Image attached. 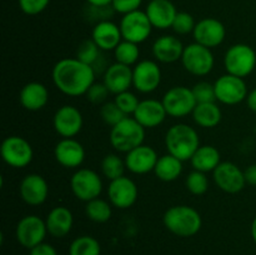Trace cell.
Returning <instances> with one entry per match:
<instances>
[{
  "instance_id": "1",
  "label": "cell",
  "mask_w": 256,
  "mask_h": 255,
  "mask_svg": "<svg viewBox=\"0 0 256 255\" xmlns=\"http://www.w3.org/2000/svg\"><path fill=\"white\" fill-rule=\"evenodd\" d=\"M52 82L59 92L68 96L85 95L95 82V70L92 65L76 58H64L54 65L52 72Z\"/></svg>"
},
{
  "instance_id": "2",
  "label": "cell",
  "mask_w": 256,
  "mask_h": 255,
  "mask_svg": "<svg viewBox=\"0 0 256 255\" xmlns=\"http://www.w3.org/2000/svg\"><path fill=\"white\" fill-rule=\"evenodd\" d=\"M162 222L172 234L180 238L194 236L202 226L200 212L189 205H174L169 208L162 216Z\"/></svg>"
},
{
  "instance_id": "3",
  "label": "cell",
  "mask_w": 256,
  "mask_h": 255,
  "mask_svg": "<svg viewBox=\"0 0 256 255\" xmlns=\"http://www.w3.org/2000/svg\"><path fill=\"white\" fill-rule=\"evenodd\" d=\"M165 146L169 154L182 162H188L200 146L199 134L190 125L179 122L169 128L165 134Z\"/></svg>"
},
{
  "instance_id": "4",
  "label": "cell",
  "mask_w": 256,
  "mask_h": 255,
  "mask_svg": "<svg viewBox=\"0 0 256 255\" xmlns=\"http://www.w3.org/2000/svg\"><path fill=\"white\" fill-rule=\"evenodd\" d=\"M110 144L116 152H129L144 144L145 128L134 118L126 116L110 129Z\"/></svg>"
},
{
  "instance_id": "5",
  "label": "cell",
  "mask_w": 256,
  "mask_h": 255,
  "mask_svg": "<svg viewBox=\"0 0 256 255\" xmlns=\"http://www.w3.org/2000/svg\"><path fill=\"white\" fill-rule=\"evenodd\" d=\"M224 66L228 74L246 78L256 68V52L250 45L235 44L226 50Z\"/></svg>"
},
{
  "instance_id": "6",
  "label": "cell",
  "mask_w": 256,
  "mask_h": 255,
  "mask_svg": "<svg viewBox=\"0 0 256 255\" xmlns=\"http://www.w3.org/2000/svg\"><path fill=\"white\" fill-rule=\"evenodd\" d=\"M182 64L184 69L192 75L205 76L214 68L215 58L212 49L198 42H192L184 48Z\"/></svg>"
},
{
  "instance_id": "7",
  "label": "cell",
  "mask_w": 256,
  "mask_h": 255,
  "mask_svg": "<svg viewBox=\"0 0 256 255\" xmlns=\"http://www.w3.org/2000/svg\"><path fill=\"white\" fill-rule=\"evenodd\" d=\"M70 189L78 200L88 202L100 196L102 192V180L94 170L82 168L72 174Z\"/></svg>"
},
{
  "instance_id": "8",
  "label": "cell",
  "mask_w": 256,
  "mask_h": 255,
  "mask_svg": "<svg viewBox=\"0 0 256 255\" xmlns=\"http://www.w3.org/2000/svg\"><path fill=\"white\" fill-rule=\"evenodd\" d=\"M0 154L5 164L15 169H22L32 162L34 152L26 139L18 135H12L2 140Z\"/></svg>"
},
{
  "instance_id": "9",
  "label": "cell",
  "mask_w": 256,
  "mask_h": 255,
  "mask_svg": "<svg viewBox=\"0 0 256 255\" xmlns=\"http://www.w3.org/2000/svg\"><path fill=\"white\" fill-rule=\"evenodd\" d=\"M168 115L172 118H184L192 114L198 102L192 89L186 86H172L162 99Z\"/></svg>"
},
{
  "instance_id": "10",
  "label": "cell",
  "mask_w": 256,
  "mask_h": 255,
  "mask_svg": "<svg viewBox=\"0 0 256 255\" xmlns=\"http://www.w3.org/2000/svg\"><path fill=\"white\" fill-rule=\"evenodd\" d=\"M119 26L122 40H128L135 44L146 42L152 30V25L146 12L140 9L122 15Z\"/></svg>"
},
{
  "instance_id": "11",
  "label": "cell",
  "mask_w": 256,
  "mask_h": 255,
  "mask_svg": "<svg viewBox=\"0 0 256 255\" xmlns=\"http://www.w3.org/2000/svg\"><path fill=\"white\" fill-rule=\"evenodd\" d=\"M46 234L48 228L45 220L34 214L25 215L18 222L15 228V238L18 242L29 250L40 242H44Z\"/></svg>"
},
{
  "instance_id": "12",
  "label": "cell",
  "mask_w": 256,
  "mask_h": 255,
  "mask_svg": "<svg viewBox=\"0 0 256 255\" xmlns=\"http://www.w3.org/2000/svg\"><path fill=\"white\" fill-rule=\"evenodd\" d=\"M216 102L225 105H236L246 100L248 86L242 78L232 74L222 75L214 82Z\"/></svg>"
},
{
  "instance_id": "13",
  "label": "cell",
  "mask_w": 256,
  "mask_h": 255,
  "mask_svg": "<svg viewBox=\"0 0 256 255\" xmlns=\"http://www.w3.org/2000/svg\"><path fill=\"white\" fill-rule=\"evenodd\" d=\"M162 82V69L154 60H140L132 68V86L142 94L155 92Z\"/></svg>"
},
{
  "instance_id": "14",
  "label": "cell",
  "mask_w": 256,
  "mask_h": 255,
  "mask_svg": "<svg viewBox=\"0 0 256 255\" xmlns=\"http://www.w3.org/2000/svg\"><path fill=\"white\" fill-rule=\"evenodd\" d=\"M212 178L216 186L228 194L240 192L246 185L244 172L232 162H220L212 172Z\"/></svg>"
},
{
  "instance_id": "15",
  "label": "cell",
  "mask_w": 256,
  "mask_h": 255,
  "mask_svg": "<svg viewBox=\"0 0 256 255\" xmlns=\"http://www.w3.org/2000/svg\"><path fill=\"white\" fill-rule=\"evenodd\" d=\"M139 189L132 179L128 176L112 180L108 186V198L112 206L118 209H128L136 202Z\"/></svg>"
},
{
  "instance_id": "16",
  "label": "cell",
  "mask_w": 256,
  "mask_h": 255,
  "mask_svg": "<svg viewBox=\"0 0 256 255\" xmlns=\"http://www.w3.org/2000/svg\"><path fill=\"white\" fill-rule=\"evenodd\" d=\"M192 36L195 42L212 49L224 42L226 29L220 20L215 18H204L196 22Z\"/></svg>"
},
{
  "instance_id": "17",
  "label": "cell",
  "mask_w": 256,
  "mask_h": 255,
  "mask_svg": "<svg viewBox=\"0 0 256 255\" xmlns=\"http://www.w3.org/2000/svg\"><path fill=\"white\" fill-rule=\"evenodd\" d=\"M82 114L72 105H64L55 112L52 125L62 138H74L82 129Z\"/></svg>"
},
{
  "instance_id": "18",
  "label": "cell",
  "mask_w": 256,
  "mask_h": 255,
  "mask_svg": "<svg viewBox=\"0 0 256 255\" xmlns=\"http://www.w3.org/2000/svg\"><path fill=\"white\" fill-rule=\"evenodd\" d=\"M158 159L159 156L154 148L142 144L126 152L124 160L126 169L130 172L136 175H144L150 172H154Z\"/></svg>"
},
{
  "instance_id": "19",
  "label": "cell",
  "mask_w": 256,
  "mask_h": 255,
  "mask_svg": "<svg viewBox=\"0 0 256 255\" xmlns=\"http://www.w3.org/2000/svg\"><path fill=\"white\" fill-rule=\"evenodd\" d=\"M19 192L22 202L32 206H38L46 202L49 185L40 174H28L20 182Z\"/></svg>"
},
{
  "instance_id": "20",
  "label": "cell",
  "mask_w": 256,
  "mask_h": 255,
  "mask_svg": "<svg viewBox=\"0 0 256 255\" xmlns=\"http://www.w3.org/2000/svg\"><path fill=\"white\" fill-rule=\"evenodd\" d=\"M55 160L66 169L79 168L85 160V149L74 138H62L54 149Z\"/></svg>"
},
{
  "instance_id": "21",
  "label": "cell",
  "mask_w": 256,
  "mask_h": 255,
  "mask_svg": "<svg viewBox=\"0 0 256 255\" xmlns=\"http://www.w3.org/2000/svg\"><path fill=\"white\" fill-rule=\"evenodd\" d=\"M134 119L145 129H152L162 125L168 116L162 102L155 99L140 100L138 109L134 112Z\"/></svg>"
},
{
  "instance_id": "22",
  "label": "cell",
  "mask_w": 256,
  "mask_h": 255,
  "mask_svg": "<svg viewBox=\"0 0 256 255\" xmlns=\"http://www.w3.org/2000/svg\"><path fill=\"white\" fill-rule=\"evenodd\" d=\"M102 82L114 95L128 92L132 85V68L115 62L105 70Z\"/></svg>"
},
{
  "instance_id": "23",
  "label": "cell",
  "mask_w": 256,
  "mask_h": 255,
  "mask_svg": "<svg viewBox=\"0 0 256 255\" xmlns=\"http://www.w3.org/2000/svg\"><path fill=\"white\" fill-rule=\"evenodd\" d=\"M184 48L180 39L174 35H162L158 38L152 44V55L156 62L162 64H172L178 60H182Z\"/></svg>"
},
{
  "instance_id": "24",
  "label": "cell",
  "mask_w": 256,
  "mask_h": 255,
  "mask_svg": "<svg viewBox=\"0 0 256 255\" xmlns=\"http://www.w3.org/2000/svg\"><path fill=\"white\" fill-rule=\"evenodd\" d=\"M145 12L149 18L152 28L165 30L172 26L178 10L170 0H155V2H150L148 4Z\"/></svg>"
},
{
  "instance_id": "25",
  "label": "cell",
  "mask_w": 256,
  "mask_h": 255,
  "mask_svg": "<svg viewBox=\"0 0 256 255\" xmlns=\"http://www.w3.org/2000/svg\"><path fill=\"white\" fill-rule=\"evenodd\" d=\"M92 39L100 48V50H104V52L115 50V48L122 40L120 26L110 20L96 22L92 29Z\"/></svg>"
},
{
  "instance_id": "26",
  "label": "cell",
  "mask_w": 256,
  "mask_h": 255,
  "mask_svg": "<svg viewBox=\"0 0 256 255\" xmlns=\"http://www.w3.org/2000/svg\"><path fill=\"white\" fill-rule=\"evenodd\" d=\"M19 100L24 109L29 112H39L49 102V92L42 82H30L20 90Z\"/></svg>"
},
{
  "instance_id": "27",
  "label": "cell",
  "mask_w": 256,
  "mask_h": 255,
  "mask_svg": "<svg viewBox=\"0 0 256 255\" xmlns=\"http://www.w3.org/2000/svg\"><path fill=\"white\" fill-rule=\"evenodd\" d=\"M48 234L54 238H62L68 235L74 224V216L66 206H55L48 214L45 219Z\"/></svg>"
},
{
  "instance_id": "28",
  "label": "cell",
  "mask_w": 256,
  "mask_h": 255,
  "mask_svg": "<svg viewBox=\"0 0 256 255\" xmlns=\"http://www.w3.org/2000/svg\"><path fill=\"white\" fill-rule=\"evenodd\" d=\"M190 162L194 170H199L206 174L216 169L218 165L222 162V155L219 150L212 145H200Z\"/></svg>"
},
{
  "instance_id": "29",
  "label": "cell",
  "mask_w": 256,
  "mask_h": 255,
  "mask_svg": "<svg viewBox=\"0 0 256 255\" xmlns=\"http://www.w3.org/2000/svg\"><path fill=\"white\" fill-rule=\"evenodd\" d=\"M192 119L199 126L212 129L222 122V110L215 102H198L192 112Z\"/></svg>"
},
{
  "instance_id": "30",
  "label": "cell",
  "mask_w": 256,
  "mask_h": 255,
  "mask_svg": "<svg viewBox=\"0 0 256 255\" xmlns=\"http://www.w3.org/2000/svg\"><path fill=\"white\" fill-rule=\"evenodd\" d=\"M182 172V162L175 158L174 155L169 154L162 155L158 159L156 165H155L154 174L162 182H170L176 180Z\"/></svg>"
},
{
  "instance_id": "31",
  "label": "cell",
  "mask_w": 256,
  "mask_h": 255,
  "mask_svg": "<svg viewBox=\"0 0 256 255\" xmlns=\"http://www.w3.org/2000/svg\"><path fill=\"white\" fill-rule=\"evenodd\" d=\"M112 205L108 202L106 200H102L100 198H96L94 200H90L86 202L85 206V214H86L88 219L92 220L94 222H109L112 214Z\"/></svg>"
},
{
  "instance_id": "32",
  "label": "cell",
  "mask_w": 256,
  "mask_h": 255,
  "mask_svg": "<svg viewBox=\"0 0 256 255\" xmlns=\"http://www.w3.org/2000/svg\"><path fill=\"white\" fill-rule=\"evenodd\" d=\"M100 242L90 235H82L72 242L69 246V255H100Z\"/></svg>"
},
{
  "instance_id": "33",
  "label": "cell",
  "mask_w": 256,
  "mask_h": 255,
  "mask_svg": "<svg viewBox=\"0 0 256 255\" xmlns=\"http://www.w3.org/2000/svg\"><path fill=\"white\" fill-rule=\"evenodd\" d=\"M114 56L115 62H120V64L128 65V66L136 65L140 58L139 44L128 42V40H122L120 44L115 48Z\"/></svg>"
},
{
  "instance_id": "34",
  "label": "cell",
  "mask_w": 256,
  "mask_h": 255,
  "mask_svg": "<svg viewBox=\"0 0 256 255\" xmlns=\"http://www.w3.org/2000/svg\"><path fill=\"white\" fill-rule=\"evenodd\" d=\"M100 169H102V175L112 182V180L118 179V178L124 176L126 165H125V160H122L119 155L110 152V154H106L102 158Z\"/></svg>"
},
{
  "instance_id": "35",
  "label": "cell",
  "mask_w": 256,
  "mask_h": 255,
  "mask_svg": "<svg viewBox=\"0 0 256 255\" xmlns=\"http://www.w3.org/2000/svg\"><path fill=\"white\" fill-rule=\"evenodd\" d=\"M185 186L192 195H202L209 189V179L206 174L199 170H192L185 179Z\"/></svg>"
},
{
  "instance_id": "36",
  "label": "cell",
  "mask_w": 256,
  "mask_h": 255,
  "mask_svg": "<svg viewBox=\"0 0 256 255\" xmlns=\"http://www.w3.org/2000/svg\"><path fill=\"white\" fill-rule=\"evenodd\" d=\"M100 48L95 44V42L92 39L84 40V42H80V45L78 46L76 50V59H79L80 62H85L88 65H94L98 62L100 55Z\"/></svg>"
},
{
  "instance_id": "37",
  "label": "cell",
  "mask_w": 256,
  "mask_h": 255,
  "mask_svg": "<svg viewBox=\"0 0 256 255\" xmlns=\"http://www.w3.org/2000/svg\"><path fill=\"white\" fill-rule=\"evenodd\" d=\"M100 116H102V122L105 124L112 128L118 122H122V119H125L126 115L120 110V108L115 104V102H109L102 105V108H100Z\"/></svg>"
},
{
  "instance_id": "38",
  "label": "cell",
  "mask_w": 256,
  "mask_h": 255,
  "mask_svg": "<svg viewBox=\"0 0 256 255\" xmlns=\"http://www.w3.org/2000/svg\"><path fill=\"white\" fill-rule=\"evenodd\" d=\"M115 104L120 108L122 112L125 115H130L132 114L134 115L135 110L138 109V105H139L140 100L138 99L136 95L132 92H120V94L115 95Z\"/></svg>"
},
{
  "instance_id": "39",
  "label": "cell",
  "mask_w": 256,
  "mask_h": 255,
  "mask_svg": "<svg viewBox=\"0 0 256 255\" xmlns=\"http://www.w3.org/2000/svg\"><path fill=\"white\" fill-rule=\"evenodd\" d=\"M195 22L194 18L186 12H178L176 16H175L174 22H172V29L174 30L176 34L179 35H186L190 32H194L195 29Z\"/></svg>"
},
{
  "instance_id": "40",
  "label": "cell",
  "mask_w": 256,
  "mask_h": 255,
  "mask_svg": "<svg viewBox=\"0 0 256 255\" xmlns=\"http://www.w3.org/2000/svg\"><path fill=\"white\" fill-rule=\"evenodd\" d=\"M194 96L198 102H216V95H215L214 84H210L208 82H200L192 88Z\"/></svg>"
},
{
  "instance_id": "41",
  "label": "cell",
  "mask_w": 256,
  "mask_h": 255,
  "mask_svg": "<svg viewBox=\"0 0 256 255\" xmlns=\"http://www.w3.org/2000/svg\"><path fill=\"white\" fill-rule=\"evenodd\" d=\"M110 94L104 82H94L86 92V99L92 104H102Z\"/></svg>"
},
{
  "instance_id": "42",
  "label": "cell",
  "mask_w": 256,
  "mask_h": 255,
  "mask_svg": "<svg viewBox=\"0 0 256 255\" xmlns=\"http://www.w3.org/2000/svg\"><path fill=\"white\" fill-rule=\"evenodd\" d=\"M22 12L26 15H38L44 12L50 0H18Z\"/></svg>"
},
{
  "instance_id": "43",
  "label": "cell",
  "mask_w": 256,
  "mask_h": 255,
  "mask_svg": "<svg viewBox=\"0 0 256 255\" xmlns=\"http://www.w3.org/2000/svg\"><path fill=\"white\" fill-rule=\"evenodd\" d=\"M142 2V0H112V8L115 12L125 15L135 12V10H139Z\"/></svg>"
},
{
  "instance_id": "44",
  "label": "cell",
  "mask_w": 256,
  "mask_h": 255,
  "mask_svg": "<svg viewBox=\"0 0 256 255\" xmlns=\"http://www.w3.org/2000/svg\"><path fill=\"white\" fill-rule=\"evenodd\" d=\"M29 255H58L56 249L48 242H40L30 249Z\"/></svg>"
},
{
  "instance_id": "45",
  "label": "cell",
  "mask_w": 256,
  "mask_h": 255,
  "mask_svg": "<svg viewBox=\"0 0 256 255\" xmlns=\"http://www.w3.org/2000/svg\"><path fill=\"white\" fill-rule=\"evenodd\" d=\"M245 182L248 185L256 186V164H252L244 170Z\"/></svg>"
},
{
  "instance_id": "46",
  "label": "cell",
  "mask_w": 256,
  "mask_h": 255,
  "mask_svg": "<svg viewBox=\"0 0 256 255\" xmlns=\"http://www.w3.org/2000/svg\"><path fill=\"white\" fill-rule=\"evenodd\" d=\"M246 104H248V108H249L252 112H256V88L248 94Z\"/></svg>"
},
{
  "instance_id": "47",
  "label": "cell",
  "mask_w": 256,
  "mask_h": 255,
  "mask_svg": "<svg viewBox=\"0 0 256 255\" xmlns=\"http://www.w3.org/2000/svg\"><path fill=\"white\" fill-rule=\"evenodd\" d=\"M89 5H94V6H109L112 5V0H86Z\"/></svg>"
},
{
  "instance_id": "48",
  "label": "cell",
  "mask_w": 256,
  "mask_h": 255,
  "mask_svg": "<svg viewBox=\"0 0 256 255\" xmlns=\"http://www.w3.org/2000/svg\"><path fill=\"white\" fill-rule=\"evenodd\" d=\"M250 234H252V240H254V242L256 245V216L252 219V226H250Z\"/></svg>"
},
{
  "instance_id": "49",
  "label": "cell",
  "mask_w": 256,
  "mask_h": 255,
  "mask_svg": "<svg viewBox=\"0 0 256 255\" xmlns=\"http://www.w3.org/2000/svg\"><path fill=\"white\" fill-rule=\"evenodd\" d=\"M149 2H155V0H149Z\"/></svg>"
}]
</instances>
